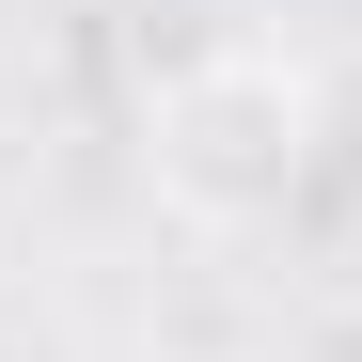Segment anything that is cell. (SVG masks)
<instances>
[{"label": "cell", "instance_id": "obj_1", "mask_svg": "<svg viewBox=\"0 0 362 362\" xmlns=\"http://www.w3.org/2000/svg\"><path fill=\"white\" fill-rule=\"evenodd\" d=\"M299 173H315V64L284 47H205L142 110V189L189 236H299Z\"/></svg>", "mask_w": 362, "mask_h": 362}]
</instances>
